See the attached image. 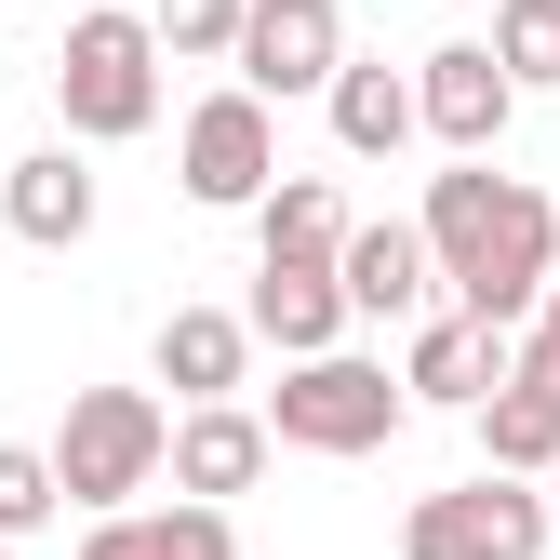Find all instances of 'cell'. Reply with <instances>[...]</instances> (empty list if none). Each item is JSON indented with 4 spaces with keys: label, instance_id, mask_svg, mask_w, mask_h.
<instances>
[{
    "label": "cell",
    "instance_id": "cell-20",
    "mask_svg": "<svg viewBox=\"0 0 560 560\" xmlns=\"http://www.w3.org/2000/svg\"><path fill=\"white\" fill-rule=\"evenodd\" d=\"M67 508V480H54V454H27V441H0V547L14 534H40Z\"/></svg>",
    "mask_w": 560,
    "mask_h": 560
},
{
    "label": "cell",
    "instance_id": "cell-8",
    "mask_svg": "<svg viewBox=\"0 0 560 560\" xmlns=\"http://www.w3.org/2000/svg\"><path fill=\"white\" fill-rule=\"evenodd\" d=\"M413 107H428V133H441L454 161H494V133H508L521 81L494 67V40H441L428 67H413Z\"/></svg>",
    "mask_w": 560,
    "mask_h": 560
},
{
    "label": "cell",
    "instance_id": "cell-15",
    "mask_svg": "<svg viewBox=\"0 0 560 560\" xmlns=\"http://www.w3.org/2000/svg\"><path fill=\"white\" fill-rule=\"evenodd\" d=\"M241 361H254V320H241V307H174V320H161V387H174L187 413H214V400L241 387Z\"/></svg>",
    "mask_w": 560,
    "mask_h": 560
},
{
    "label": "cell",
    "instance_id": "cell-17",
    "mask_svg": "<svg viewBox=\"0 0 560 560\" xmlns=\"http://www.w3.org/2000/svg\"><path fill=\"white\" fill-rule=\"evenodd\" d=\"M81 560H241V534H228V508H120V521H94L81 534Z\"/></svg>",
    "mask_w": 560,
    "mask_h": 560
},
{
    "label": "cell",
    "instance_id": "cell-16",
    "mask_svg": "<svg viewBox=\"0 0 560 560\" xmlns=\"http://www.w3.org/2000/svg\"><path fill=\"white\" fill-rule=\"evenodd\" d=\"M428 133V107H413V81L387 54H347V81H334V148L347 161H387V148H413Z\"/></svg>",
    "mask_w": 560,
    "mask_h": 560
},
{
    "label": "cell",
    "instance_id": "cell-6",
    "mask_svg": "<svg viewBox=\"0 0 560 560\" xmlns=\"http://www.w3.org/2000/svg\"><path fill=\"white\" fill-rule=\"evenodd\" d=\"M187 200H214V214H267V187H280V133H267V94H200L187 107Z\"/></svg>",
    "mask_w": 560,
    "mask_h": 560
},
{
    "label": "cell",
    "instance_id": "cell-13",
    "mask_svg": "<svg viewBox=\"0 0 560 560\" xmlns=\"http://www.w3.org/2000/svg\"><path fill=\"white\" fill-rule=\"evenodd\" d=\"M254 480H267V413L214 400V413L174 428V494H187V508H228V494H254Z\"/></svg>",
    "mask_w": 560,
    "mask_h": 560
},
{
    "label": "cell",
    "instance_id": "cell-2",
    "mask_svg": "<svg viewBox=\"0 0 560 560\" xmlns=\"http://www.w3.org/2000/svg\"><path fill=\"white\" fill-rule=\"evenodd\" d=\"M161 467H174V413H161L148 387H81V400H67V428H54V480H67V508L120 521Z\"/></svg>",
    "mask_w": 560,
    "mask_h": 560
},
{
    "label": "cell",
    "instance_id": "cell-14",
    "mask_svg": "<svg viewBox=\"0 0 560 560\" xmlns=\"http://www.w3.org/2000/svg\"><path fill=\"white\" fill-rule=\"evenodd\" d=\"M0 214H14V241L67 254V241L94 228V174H81V148H27V161H0Z\"/></svg>",
    "mask_w": 560,
    "mask_h": 560
},
{
    "label": "cell",
    "instance_id": "cell-23",
    "mask_svg": "<svg viewBox=\"0 0 560 560\" xmlns=\"http://www.w3.org/2000/svg\"><path fill=\"white\" fill-rule=\"evenodd\" d=\"M547 521H560V480H547Z\"/></svg>",
    "mask_w": 560,
    "mask_h": 560
},
{
    "label": "cell",
    "instance_id": "cell-10",
    "mask_svg": "<svg viewBox=\"0 0 560 560\" xmlns=\"http://www.w3.org/2000/svg\"><path fill=\"white\" fill-rule=\"evenodd\" d=\"M480 454H494L508 480H560V361H547V347L521 334V361H508V387L494 400H480Z\"/></svg>",
    "mask_w": 560,
    "mask_h": 560
},
{
    "label": "cell",
    "instance_id": "cell-4",
    "mask_svg": "<svg viewBox=\"0 0 560 560\" xmlns=\"http://www.w3.org/2000/svg\"><path fill=\"white\" fill-rule=\"evenodd\" d=\"M400 413H413V387L387 374V361H294L267 387V441H294V454H387L400 441Z\"/></svg>",
    "mask_w": 560,
    "mask_h": 560
},
{
    "label": "cell",
    "instance_id": "cell-24",
    "mask_svg": "<svg viewBox=\"0 0 560 560\" xmlns=\"http://www.w3.org/2000/svg\"><path fill=\"white\" fill-rule=\"evenodd\" d=\"M0 241H14V214H0Z\"/></svg>",
    "mask_w": 560,
    "mask_h": 560
},
{
    "label": "cell",
    "instance_id": "cell-18",
    "mask_svg": "<svg viewBox=\"0 0 560 560\" xmlns=\"http://www.w3.org/2000/svg\"><path fill=\"white\" fill-rule=\"evenodd\" d=\"M267 254H347V187L334 174H280L267 187V214H254Z\"/></svg>",
    "mask_w": 560,
    "mask_h": 560
},
{
    "label": "cell",
    "instance_id": "cell-19",
    "mask_svg": "<svg viewBox=\"0 0 560 560\" xmlns=\"http://www.w3.org/2000/svg\"><path fill=\"white\" fill-rule=\"evenodd\" d=\"M494 67L508 81H560V0H494Z\"/></svg>",
    "mask_w": 560,
    "mask_h": 560
},
{
    "label": "cell",
    "instance_id": "cell-12",
    "mask_svg": "<svg viewBox=\"0 0 560 560\" xmlns=\"http://www.w3.org/2000/svg\"><path fill=\"white\" fill-rule=\"evenodd\" d=\"M508 361H521V347H508L494 320H467V307H454V320H428V334H413L400 387H413V400H441V413H480V400L508 387Z\"/></svg>",
    "mask_w": 560,
    "mask_h": 560
},
{
    "label": "cell",
    "instance_id": "cell-5",
    "mask_svg": "<svg viewBox=\"0 0 560 560\" xmlns=\"http://www.w3.org/2000/svg\"><path fill=\"white\" fill-rule=\"evenodd\" d=\"M534 547H547V494H521L508 467L413 494V521H400V560H534Z\"/></svg>",
    "mask_w": 560,
    "mask_h": 560
},
{
    "label": "cell",
    "instance_id": "cell-9",
    "mask_svg": "<svg viewBox=\"0 0 560 560\" xmlns=\"http://www.w3.org/2000/svg\"><path fill=\"white\" fill-rule=\"evenodd\" d=\"M241 320L280 347V361H334V334L361 320V307H347V267H334V254H267V267H254V307H241Z\"/></svg>",
    "mask_w": 560,
    "mask_h": 560
},
{
    "label": "cell",
    "instance_id": "cell-3",
    "mask_svg": "<svg viewBox=\"0 0 560 560\" xmlns=\"http://www.w3.org/2000/svg\"><path fill=\"white\" fill-rule=\"evenodd\" d=\"M54 107L81 148H120V133L161 120V27L148 14H81L54 40Z\"/></svg>",
    "mask_w": 560,
    "mask_h": 560
},
{
    "label": "cell",
    "instance_id": "cell-7",
    "mask_svg": "<svg viewBox=\"0 0 560 560\" xmlns=\"http://www.w3.org/2000/svg\"><path fill=\"white\" fill-rule=\"evenodd\" d=\"M241 94H334L347 81V14H334V0H254V14H241Z\"/></svg>",
    "mask_w": 560,
    "mask_h": 560
},
{
    "label": "cell",
    "instance_id": "cell-11",
    "mask_svg": "<svg viewBox=\"0 0 560 560\" xmlns=\"http://www.w3.org/2000/svg\"><path fill=\"white\" fill-rule=\"evenodd\" d=\"M347 307L361 320H428V294H441V254H428V228H400V214H374V228H347Z\"/></svg>",
    "mask_w": 560,
    "mask_h": 560
},
{
    "label": "cell",
    "instance_id": "cell-1",
    "mask_svg": "<svg viewBox=\"0 0 560 560\" xmlns=\"http://www.w3.org/2000/svg\"><path fill=\"white\" fill-rule=\"evenodd\" d=\"M413 228H428L441 280L467 294V320H494V334H521L560 294V200L521 187V174H494V161L428 174V214H413Z\"/></svg>",
    "mask_w": 560,
    "mask_h": 560
},
{
    "label": "cell",
    "instance_id": "cell-25",
    "mask_svg": "<svg viewBox=\"0 0 560 560\" xmlns=\"http://www.w3.org/2000/svg\"><path fill=\"white\" fill-rule=\"evenodd\" d=\"M0 560H14V547H0Z\"/></svg>",
    "mask_w": 560,
    "mask_h": 560
},
{
    "label": "cell",
    "instance_id": "cell-22",
    "mask_svg": "<svg viewBox=\"0 0 560 560\" xmlns=\"http://www.w3.org/2000/svg\"><path fill=\"white\" fill-rule=\"evenodd\" d=\"M534 347H547V361H560V294H547V307H534Z\"/></svg>",
    "mask_w": 560,
    "mask_h": 560
},
{
    "label": "cell",
    "instance_id": "cell-21",
    "mask_svg": "<svg viewBox=\"0 0 560 560\" xmlns=\"http://www.w3.org/2000/svg\"><path fill=\"white\" fill-rule=\"evenodd\" d=\"M241 14H254V0H148L161 54H241Z\"/></svg>",
    "mask_w": 560,
    "mask_h": 560
}]
</instances>
